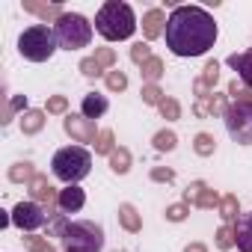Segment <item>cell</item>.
<instances>
[{"mask_svg": "<svg viewBox=\"0 0 252 252\" xmlns=\"http://www.w3.org/2000/svg\"><path fill=\"white\" fill-rule=\"evenodd\" d=\"M228 98H231V104L252 101V89H249V86H243V83H237V80H231V83H228Z\"/></svg>", "mask_w": 252, "mask_h": 252, "instance_id": "obj_33", "label": "cell"}, {"mask_svg": "<svg viewBox=\"0 0 252 252\" xmlns=\"http://www.w3.org/2000/svg\"><path fill=\"white\" fill-rule=\"evenodd\" d=\"M152 57H155V54H152V45H149V42H134V45H131V60H134L140 68H143Z\"/></svg>", "mask_w": 252, "mask_h": 252, "instance_id": "obj_30", "label": "cell"}, {"mask_svg": "<svg viewBox=\"0 0 252 252\" xmlns=\"http://www.w3.org/2000/svg\"><path fill=\"white\" fill-rule=\"evenodd\" d=\"M187 214H190V205H187V202H178V205H169V208H166V220H169V222H184Z\"/></svg>", "mask_w": 252, "mask_h": 252, "instance_id": "obj_38", "label": "cell"}, {"mask_svg": "<svg viewBox=\"0 0 252 252\" xmlns=\"http://www.w3.org/2000/svg\"><path fill=\"white\" fill-rule=\"evenodd\" d=\"M95 63H98L101 68H110V71H113V65H116V51H113V48H95Z\"/></svg>", "mask_w": 252, "mask_h": 252, "instance_id": "obj_37", "label": "cell"}, {"mask_svg": "<svg viewBox=\"0 0 252 252\" xmlns=\"http://www.w3.org/2000/svg\"><path fill=\"white\" fill-rule=\"evenodd\" d=\"M57 205H60L63 214H77V211L86 205V193H83V187H80V184H68L65 190H60Z\"/></svg>", "mask_w": 252, "mask_h": 252, "instance_id": "obj_11", "label": "cell"}, {"mask_svg": "<svg viewBox=\"0 0 252 252\" xmlns=\"http://www.w3.org/2000/svg\"><path fill=\"white\" fill-rule=\"evenodd\" d=\"M225 63H228V68H231V71H237L240 83L252 89V48H249V51H243V54H231Z\"/></svg>", "mask_w": 252, "mask_h": 252, "instance_id": "obj_13", "label": "cell"}, {"mask_svg": "<svg viewBox=\"0 0 252 252\" xmlns=\"http://www.w3.org/2000/svg\"><path fill=\"white\" fill-rule=\"evenodd\" d=\"M220 217L225 220V225H231V222L240 217V202H237L234 193H225V196H222V202H220Z\"/></svg>", "mask_w": 252, "mask_h": 252, "instance_id": "obj_23", "label": "cell"}, {"mask_svg": "<svg viewBox=\"0 0 252 252\" xmlns=\"http://www.w3.org/2000/svg\"><path fill=\"white\" fill-rule=\"evenodd\" d=\"M220 202H222V196L217 193V190H205L202 196H199V202H196V208H202V211H211V208H220Z\"/></svg>", "mask_w": 252, "mask_h": 252, "instance_id": "obj_36", "label": "cell"}, {"mask_svg": "<svg viewBox=\"0 0 252 252\" xmlns=\"http://www.w3.org/2000/svg\"><path fill=\"white\" fill-rule=\"evenodd\" d=\"M205 190H208V184H205V181H193V184L184 190V202H187V205H196V202H199V196H202Z\"/></svg>", "mask_w": 252, "mask_h": 252, "instance_id": "obj_41", "label": "cell"}, {"mask_svg": "<svg viewBox=\"0 0 252 252\" xmlns=\"http://www.w3.org/2000/svg\"><path fill=\"white\" fill-rule=\"evenodd\" d=\"M36 175H39V172L33 169L30 160H18V163L9 166V181H12V184H30Z\"/></svg>", "mask_w": 252, "mask_h": 252, "instance_id": "obj_21", "label": "cell"}, {"mask_svg": "<svg viewBox=\"0 0 252 252\" xmlns=\"http://www.w3.org/2000/svg\"><path fill=\"white\" fill-rule=\"evenodd\" d=\"M107 89L110 92H125V89H128V74L119 71V68L107 71Z\"/></svg>", "mask_w": 252, "mask_h": 252, "instance_id": "obj_31", "label": "cell"}, {"mask_svg": "<svg viewBox=\"0 0 252 252\" xmlns=\"http://www.w3.org/2000/svg\"><path fill=\"white\" fill-rule=\"evenodd\" d=\"M54 36L57 45L65 51H80L92 42V24L80 15V12H65L57 24H54Z\"/></svg>", "mask_w": 252, "mask_h": 252, "instance_id": "obj_6", "label": "cell"}, {"mask_svg": "<svg viewBox=\"0 0 252 252\" xmlns=\"http://www.w3.org/2000/svg\"><path fill=\"white\" fill-rule=\"evenodd\" d=\"M158 110H160V116H163L166 122H178V119H181V104H178L175 98H166Z\"/></svg>", "mask_w": 252, "mask_h": 252, "instance_id": "obj_34", "label": "cell"}, {"mask_svg": "<svg viewBox=\"0 0 252 252\" xmlns=\"http://www.w3.org/2000/svg\"><path fill=\"white\" fill-rule=\"evenodd\" d=\"M57 48V36L48 24H33L18 36V54L30 63H48Z\"/></svg>", "mask_w": 252, "mask_h": 252, "instance_id": "obj_5", "label": "cell"}, {"mask_svg": "<svg viewBox=\"0 0 252 252\" xmlns=\"http://www.w3.org/2000/svg\"><path fill=\"white\" fill-rule=\"evenodd\" d=\"M65 252H101L104 249V228L92 220H74L60 234Z\"/></svg>", "mask_w": 252, "mask_h": 252, "instance_id": "obj_4", "label": "cell"}, {"mask_svg": "<svg viewBox=\"0 0 252 252\" xmlns=\"http://www.w3.org/2000/svg\"><path fill=\"white\" fill-rule=\"evenodd\" d=\"M140 74H143V80H146V83H158V80L163 77V60H160V57H152V60L143 65V71H140Z\"/></svg>", "mask_w": 252, "mask_h": 252, "instance_id": "obj_27", "label": "cell"}, {"mask_svg": "<svg viewBox=\"0 0 252 252\" xmlns=\"http://www.w3.org/2000/svg\"><path fill=\"white\" fill-rule=\"evenodd\" d=\"M152 143H155V149L158 152H175V146H178V137H175V131H158L155 137H152Z\"/></svg>", "mask_w": 252, "mask_h": 252, "instance_id": "obj_28", "label": "cell"}, {"mask_svg": "<svg viewBox=\"0 0 252 252\" xmlns=\"http://www.w3.org/2000/svg\"><path fill=\"white\" fill-rule=\"evenodd\" d=\"M225 110H228V95H220V92H211L208 98H199V101L193 104V113H196L199 119H208V116L225 113Z\"/></svg>", "mask_w": 252, "mask_h": 252, "instance_id": "obj_12", "label": "cell"}, {"mask_svg": "<svg viewBox=\"0 0 252 252\" xmlns=\"http://www.w3.org/2000/svg\"><path fill=\"white\" fill-rule=\"evenodd\" d=\"M116 149H119V146H116V134H113L110 128H104V131L98 134V140H95V155H107V158H110Z\"/></svg>", "mask_w": 252, "mask_h": 252, "instance_id": "obj_26", "label": "cell"}, {"mask_svg": "<svg viewBox=\"0 0 252 252\" xmlns=\"http://www.w3.org/2000/svg\"><path fill=\"white\" fill-rule=\"evenodd\" d=\"M217 80H220V63H217V60H211V63L202 68V77L196 80V98H208V95L214 92Z\"/></svg>", "mask_w": 252, "mask_h": 252, "instance_id": "obj_17", "label": "cell"}, {"mask_svg": "<svg viewBox=\"0 0 252 252\" xmlns=\"http://www.w3.org/2000/svg\"><path fill=\"white\" fill-rule=\"evenodd\" d=\"M131 160H134L131 152L125 149V146H119V149L110 155V169H113L116 175H128V172H131Z\"/></svg>", "mask_w": 252, "mask_h": 252, "instance_id": "obj_22", "label": "cell"}, {"mask_svg": "<svg viewBox=\"0 0 252 252\" xmlns=\"http://www.w3.org/2000/svg\"><path fill=\"white\" fill-rule=\"evenodd\" d=\"M15 113H27V95H12L9 101H6V107H3V119H0V122H3V125H9L12 119H15Z\"/></svg>", "mask_w": 252, "mask_h": 252, "instance_id": "obj_24", "label": "cell"}, {"mask_svg": "<svg viewBox=\"0 0 252 252\" xmlns=\"http://www.w3.org/2000/svg\"><path fill=\"white\" fill-rule=\"evenodd\" d=\"M140 95H143V104H152V107H160V104L166 101V92H163L158 83H146Z\"/></svg>", "mask_w": 252, "mask_h": 252, "instance_id": "obj_29", "label": "cell"}, {"mask_svg": "<svg viewBox=\"0 0 252 252\" xmlns=\"http://www.w3.org/2000/svg\"><path fill=\"white\" fill-rule=\"evenodd\" d=\"M166 48L175 57H202L217 42V21L202 6H175L166 21Z\"/></svg>", "mask_w": 252, "mask_h": 252, "instance_id": "obj_1", "label": "cell"}, {"mask_svg": "<svg viewBox=\"0 0 252 252\" xmlns=\"http://www.w3.org/2000/svg\"><path fill=\"white\" fill-rule=\"evenodd\" d=\"M234 243L240 252H252V211L234 220Z\"/></svg>", "mask_w": 252, "mask_h": 252, "instance_id": "obj_16", "label": "cell"}, {"mask_svg": "<svg viewBox=\"0 0 252 252\" xmlns=\"http://www.w3.org/2000/svg\"><path fill=\"white\" fill-rule=\"evenodd\" d=\"M63 131L74 140V143H92L95 146V140H98V128H95V122L92 119H86L83 113H68L65 119H63Z\"/></svg>", "mask_w": 252, "mask_h": 252, "instance_id": "obj_9", "label": "cell"}, {"mask_svg": "<svg viewBox=\"0 0 252 252\" xmlns=\"http://www.w3.org/2000/svg\"><path fill=\"white\" fill-rule=\"evenodd\" d=\"M45 113H51V116H68V98L65 95H51L48 98V104H45Z\"/></svg>", "mask_w": 252, "mask_h": 252, "instance_id": "obj_32", "label": "cell"}, {"mask_svg": "<svg viewBox=\"0 0 252 252\" xmlns=\"http://www.w3.org/2000/svg\"><path fill=\"white\" fill-rule=\"evenodd\" d=\"M184 252H208V246H205V243H199V240H193V243H187V246H184Z\"/></svg>", "mask_w": 252, "mask_h": 252, "instance_id": "obj_43", "label": "cell"}, {"mask_svg": "<svg viewBox=\"0 0 252 252\" xmlns=\"http://www.w3.org/2000/svg\"><path fill=\"white\" fill-rule=\"evenodd\" d=\"M119 225H122L125 231H131V234L143 231V217H140V211H137L131 202L119 205Z\"/></svg>", "mask_w": 252, "mask_h": 252, "instance_id": "obj_18", "label": "cell"}, {"mask_svg": "<svg viewBox=\"0 0 252 252\" xmlns=\"http://www.w3.org/2000/svg\"><path fill=\"white\" fill-rule=\"evenodd\" d=\"M77 68H80V74H83V77H98V74H104V68L95 63V57L80 60V65H77Z\"/></svg>", "mask_w": 252, "mask_h": 252, "instance_id": "obj_40", "label": "cell"}, {"mask_svg": "<svg viewBox=\"0 0 252 252\" xmlns=\"http://www.w3.org/2000/svg\"><path fill=\"white\" fill-rule=\"evenodd\" d=\"M225 119V131L234 143L240 146H252V101H240V104H228V110L222 113Z\"/></svg>", "mask_w": 252, "mask_h": 252, "instance_id": "obj_7", "label": "cell"}, {"mask_svg": "<svg viewBox=\"0 0 252 252\" xmlns=\"http://www.w3.org/2000/svg\"><path fill=\"white\" fill-rule=\"evenodd\" d=\"M27 190H30V196H33V202H42L45 208H60L57 205V199H60V193L51 187V181H48V175H36L30 184H27Z\"/></svg>", "mask_w": 252, "mask_h": 252, "instance_id": "obj_10", "label": "cell"}, {"mask_svg": "<svg viewBox=\"0 0 252 252\" xmlns=\"http://www.w3.org/2000/svg\"><path fill=\"white\" fill-rule=\"evenodd\" d=\"M166 15H163V9H149L146 15H143V36L152 42V39H158V36H163L166 33Z\"/></svg>", "mask_w": 252, "mask_h": 252, "instance_id": "obj_14", "label": "cell"}, {"mask_svg": "<svg viewBox=\"0 0 252 252\" xmlns=\"http://www.w3.org/2000/svg\"><path fill=\"white\" fill-rule=\"evenodd\" d=\"M48 113L45 110H27L24 116H21V134H27V137H33V134H39L42 128H45V119Z\"/></svg>", "mask_w": 252, "mask_h": 252, "instance_id": "obj_19", "label": "cell"}, {"mask_svg": "<svg viewBox=\"0 0 252 252\" xmlns=\"http://www.w3.org/2000/svg\"><path fill=\"white\" fill-rule=\"evenodd\" d=\"M54 217H60V211L57 208H45V205H39V202H18L15 208H12V225L15 228H21V231H36V228H42V225H48Z\"/></svg>", "mask_w": 252, "mask_h": 252, "instance_id": "obj_8", "label": "cell"}, {"mask_svg": "<svg viewBox=\"0 0 252 252\" xmlns=\"http://www.w3.org/2000/svg\"><path fill=\"white\" fill-rule=\"evenodd\" d=\"M110 110V101H107V95H101V92H86L83 95V104H80V113L86 116V119H101L104 113Z\"/></svg>", "mask_w": 252, "mask_h": 252, "instance_id": "obj_15", "label": "cell"}, {"mask_svg": "<svg viewBox=\"0 0 252 252\" xmlns=\"http://www.w3.org/2000/svg\"><path fill=\"white\" fill-rule=\"evenodd\" d=\"M24 246H27L30 252H57V249H54V243H51L48 237H36V234L24 237Z\"/></svg>", "mask_w": 252, "mask_h": 252, "instance_id": "obj_35", "label": "cell"}, {"mask_svg": "<svg viewBox=\"0 0 252 252\" xmlns=\"http://www.w3.org/2000/svg\"><path fill=\"white\" fill-rule=\"evenodd\" d=\"M95 30L107 42H125L137 30V15L128 3H122V0H107L95 15Z\"/></svg>", "mask_w": 252, "mask_h": 252, "instance_id": "obj_2", "label": "cell"}, {"mask_svg": "<svg viewBox=\"0 0 252 252\" xmlns=\"http://www.w3.org/2000/svg\"><path fill=\"white\" fill-rule=\"evenodd\" d=\"M51 172L65 184H77L92 172V155L83 146H65L51 158Z\"/></svg>", "mask_w": 252, "mask_h": 252, "instance_id": "obj_3", "label": "cell"}, {"mask_svg": "<svg viewBox=\"0 0 252 252\" xmlns=\"http://www.w3.org/2000/svg\"><path fill=\"white\" fill-rule=\"evenodd\" d=\"M152 181H158V184H172V181H175V169H169V166H155V169H152Z\"/></svg>", "mask_w": 252, "mask_h": 252, "instance_id": "obj_42", "label": "cell"}, {"mask_svg": "<svg viewBox=\"0 0 252 252\" xmlns=\"http://www.w3.org/2000/svg\"><path fill=\"white\" fill-rule=\"evenodd\" d=\"M193 152L199 155V158H211L214 152H217V140H214V134H196L193 137Z\"/></svg>", "mask_w": 252, "mask_h": 252, "instance_id": "obj_25", "label": "cell"}, {"mask_svg": "<svg viewBox=\"0 0 252 252\" xmlns=\"http://www.w3.org/2000/svg\"><path fill=\"white\" fill-rule=\"evenodd\" d=\"M217 246L220 249H231L234 246V225H220L217 228Z\"/></svg>", "mask_w": 252, "mask_h": 252, "instance_id": "obj_39", "label": "cell"}, {"mask_svg": "<svg viewBox=\"0 0 252 252\" xmlns=\"http://www.w3.org/2000/svg\"><path fill=\"white\" fill-rule=\"evenodd\" d=\"M24 12H33V15H39L42 21H54V24L65 15L63 6H57V3H54V6H48V3H24Z\"/></svg>", "mask_w": 252, "mask_h": 252, "instance_id": "obj_20", "label": "cell"}]
</instances>
